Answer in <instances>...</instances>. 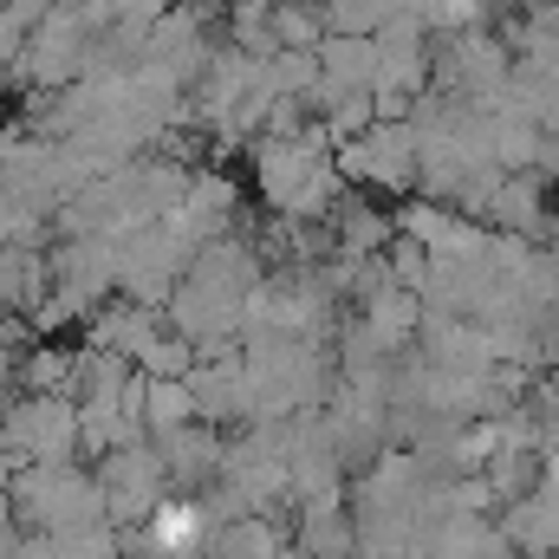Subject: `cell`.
I'll return each instance as SVG.
<instances>
[{
    "label": "cell",
    "mask_w": 559,
    "mask_h": 559,
    "mask_svg": "<svg viewBox=\"0 0 559 559\" xmlns=\"http://www.w3.org/2000/svg\"><path fill=\"white\" fill-rule=\"evenodd\" d=\"M7 429H13V449L26 462H72V449H79V411L59 391H33L7 417Z\"/></svg>",
    "instance_id": "6da1fadb"
},
{
    "label": "cell",
    "mask_w": 559,
    "mask_h": 559,
    "mask_svg": "<svg viewBox=\"0 0 559 559\" xmlns=\"http://www.w3.org/2000/svg\"><path fill=\"white\" fill-rule=\"evenodd\" d=\"M352 176H371L384 189H411L417 182V131L411 124H371L365 138L345 150Z\"/></svg>",
    "instance_id": "7a4b0ae2"
},
{
    "label": "cell",
    "mask_w": 559,
    "mask_h": 559,
    "mask_svg": "<svg viewBox=\"0 0 559 559\" xmlns=\"http://www.w3.org/2000/svg\"><path fill=\"white\" fill-rule=\"evenodd\" d=\"M306 559H352L358 547V527L345 521V514H332V495H312L306 501Z\"/></svg>",
    "instance_id": "3957f363"
},
{
    "label": "cell",
    "mask_w": 559,
    "mask_h": 559,
    "mask_svg": "<svg viewBox=\"0 0 559 559\" xmlns=\"http://www.w3.org/2000/svg\"><path fill=\"white\" fill-rule=\"evenodd\" d=\"M138 365H143V378H182V371H189V345L169 338V332H156L138 352Z\"/></svg>",
    "instance_id": "277c9868"
}]
</instances>
